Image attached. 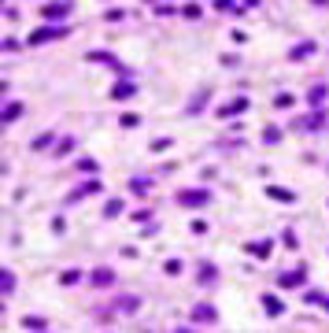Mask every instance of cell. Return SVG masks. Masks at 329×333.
<instances>
[{"label":"cell","mask_w":329,"mask_h":333,"mask_svg":"<svg viewBox=\"0 0 329 333\" xmlns=\"http://www.w3.org/2000/svg\"><path fill=\"white\" fill-rule=\"evenodd\" d=\"M178 204H185V207H208L211 193H208V189H182V193H178Z\"/></svg>","instance_id":"cell-1"},{"label":"cell","mask_w":329,"mask_h":333,"mask_svg":"<svg viewBox=\"0 0 329 333\" xmlns=\"http://www.w3.org/2000/svg\"><path fill=\"white\" fill-rule=\"evenodd\" d=\"M63 34H67V26H48V30H37V34H30V45L52 41V37H63Z\"/></svg>","instance_id":"cell-2"},{"label":"cell","mask_w":329,"mask_h":333,"mask_svg":"<svg viewBox=\"0 0 329 333\" xmlns=\"http://www.w3.org/2000/svg\"><path fill=\"white\" fill-rule=\"evenodd\" d=\"M192 318H196V322H214L218 315H214V307H208V303H200V307L192 311Z\"/></svg>","instance_id":"cell-3"},{"label":"cell","mask_w":329,"mask_h":333,"mask_svg":"<svg viewBox=\"0 0 329 333\" xmlns=\"http://www.w3.org/2000/svg\"><path fill=\"white\" fill-rule=\"evenodd\" d=\"M244 108H248V100H233V104H226V108H222V115H237V111H244Z\"/></svg>","instance_id":"cell-4"},{"label":"cell","mask_w":329,"mask_h":333,"mask_svg":"<svg viewBox=\"0 0 329 333\" xmlns=\"http://www.w3.org/2000/svg\"><path fill=\"white\" fill-rule=\"evenodd\" d=\"M18 115H22V104H8L4 108V122H15Z\"/></svg>","instance_id":"cell-5"},{"label":"cell","mask_w":329,"mask_h":333,"mask_svg":"<svg viewBox=\"0 0 329 333\" xmlns=\"http://www.w3.org/2000/svg\"><path fill=\"white\" fill-rule=\"evenodd\" d=\"M266 193H270V196H274V200H288V204H292V200H296L292 193H288V189H278V185H270V189H266Z\"/></svg>","instance_id":"cell-6"},{"label":"cell","mask_w":329,"mask_h":333,"mask_svg":"<svg viewBox=\"0 0 329 333\" xmlns=\"http://www.w3.org/2000/svg\"><path fill=\"white\" fill-rule=\"evenodd\" d=\"M262 307H266L270 315H281V300L278 296H262Z\"/></svg>","instance_id":"cell-7"},{"label":"cell","mask_w":329,"mask_h":333,"mask_svg":"<svg viewBox=\"0 0 329 333\" xmlns=\"http://www.w3.org/2000/svg\"><path fill=\"white\" fill-rule=\"evenodd\" d=\"M70 12V4H48V8H44V15H48V19H56V15H67Z\"/></svg>","instance_id":"cell-8"},{"label":"cell","mask_w":329,"mask_h":333,"mask_svg":"<svg viewBox=\"0 0 329 333\" xmlns=\"http://www.w3.org/2000/svg\"><path fill=\"white\" fill-rule=\"evenodd\" d=\"M307 52H314V45H311V41H304V45H300V49H292V60H304Z\"/></svg>","instance_id":"cell-9"},{"label":"cell","mask_w":329,"mask_h":333,"mask_svg":"<svg viewBox=\"0 0 329 333\" xmlns=\"http://www.w3.org/2000/svg\"><path fill=\"white\" fill-rule=\"evenodd\" d=\"M208 97H211V93H208V89H200V93H196V100L189 104V111H200V104H204V100H208Z\"/></svg>","instance_id":"cell-10"},{"label":"cell","mask_w":329,"mask_h":333,"mask_svg":"<svg viewBox=\"0 0 329 333\" xmlns=\"http://www.w3.org/2000/svg\"><path fill=\"white\" fill-rule=\"evenodd\" d=\"M304 281V270H296V274H285V278H281V285H300Z\"/></svg>","instance_id":"cell-11"},{"label":"cell","mask_w":329,"mask_h":333,"mask_svg":"<svg viewBox=\"0 0 329 333\" xmlns=\"http://www.w3.org/2000/svg\"><path fill=\"white\" fill-rule=\"evenodd\" d=\"M92 281H96V285H111V270H96V274H92Z\"/></svg>","instance_id":"cell-12"},{"label":"cell","mask_w":329,"mask_h":333,"mask_svg":"<svg viewBox=\"0 0 329 333\" xmlns=\"http://www.w3.org/2000/svg\"><path fill=\"white\" fill-rule=\"evenodd\" d=\"M12 289H15V274L4 270V292H8V296H12Z\"/></svg>","instance_id":"cell-13"},{"label":"cell","mask_w":329,"mask_h":333,"mask_svg":"<svg viewBox=\"0 0 329 333\" xmlns=\"http://www.w3.org/2000/svg\"><path fill=\"white\" fill-rule=\"evenodd\" d=\"M130 93H134V85H130V82H122V85H115V97H130Z\"/></svg>","instance_id":"cell-14"},{"label":"cell","mask_w":329,"mask_h":333,"mask_svg":"<svg viewBox=\"0 0 329 333\" xmlns=\"http://www.w3.org/2000/svg\"><path fill=\"white\" fill-rule=\"evenodd\" d=\"M314 4H326V0H314Z\"/></svg>","instance_id":"cell-15"}]
</instances>
